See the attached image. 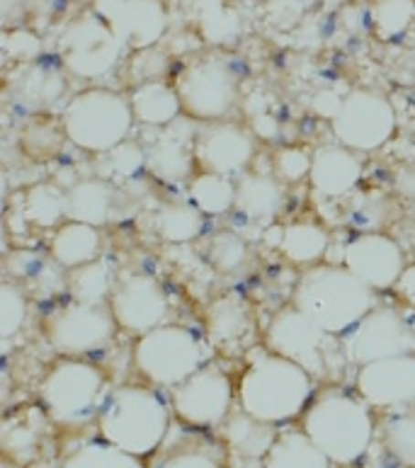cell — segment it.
Instances as JSON below:
<instances>
[{
    "label": "cell",
    "instance_id": "1",
    "mask_svg": "<svg viewBox=\"0 0 415 468\" xmlns=\"http://www.w3.org/2000/svg\"><path fill=\"white\" fill-rule=\"evenodd\" d=\"M246 369L236 381V400L250 418L275 427H287L302 420L316 396V378L299 364L289 362L265 347L255 345L243 356Z\"/></svg>",
    "mask_w": 415,
    "mask_h": 468
},
{
    "label": "cell",
    "instance_id": "2",
    "mask_svg": "<svg viewBox=\"0 0 415 468\" xmlns=\"http://www.w3.org/2000/svg\"><path fill=\"white\" fill-rule=\"evenodd\" d=\"M95 427L107 444L139 459H151L173 430V408L155 386L127 381L110 388Z\"/></svg>",
    "mask_w": 415,
    "mask_h": 468
},
{
    "label": "cell",
    "instance_id": "3",
    "mask_svg": "<svg viewBox=\"0 0 415 468\" xmlns=\"http://www.w3.org/2000/svg\"><path fill=\"white\" fill-rule=\"evenodd\" d=\"M299 427L331 459L333 466H352L372 447L377 415L359 393L325 386L314 396Z\"/></svg>",
    "mask_w": 415,
    "mask_h": 468
},
{
    "label": "cell",
    "instance_id": "4",
    "mask_svg": "<svg viewBox=\"0 0 415 468\" xmlns=\"http://www.w3.org/2000/svg\"><path fill=\"white\" fill-rule=\"evenodd\" d=\"M292 303L335 337L346 335L377 308L372 289L347 267L331 262L303 270L292 293Z\"/></svg>",
    "mask_w": 415,
    "mask_h": 468
},
{
    "label": "cell",
    "instance_id": "5",
    "mask_svg": "<svg viewBox=\"0 0 415 468\" xmlns=\"http://www.w3.org/2000/svg\"><path fill=\"white\" fill-rule=\"evenodd\" d=\"M110 386L105 369L80 356H64L51 364L39 384V403L57 430H83L98 420Z\"/></svg>",
    "mask_w": 415,
    "mask_h": 468
},
{
    "label": "cell",
    "instance_id": "6",
    "mask_svg": "<svg viewBox=\"0 0 415 468\" xmlns=\"http://www.w3.org/2000/svg\"><path fill=\"white\" fill-rule=\"evenodd\" d=\"M214 347L195 328L180 323H163L134 340L132 364L144 384L176 388L211 362Z\"/></svg>",
    "mask_w": 415,
    "mask_h": 468
},
{
    "label": "cell",
    "instance_id": "7",
    "mask_svg": "<svg viewBox=\"0 0 415 468\" xmlns=\"http://www.w3.org/2000/svg\"><path fill=\"white\" fill-rule=\"evenodd\" d=\"M61 122L78 151L105 155L129 141L136 119L129 95L112 88H85L69 100Z\"/></svg>",
    "mask_w": 415,
    "mask_h": 468
},
{
    "label": "cell",
    "instance_id": "8",
    "mask_svg": "<svg viewBox=\"0 0 415 468\" xmlns=\"http://www.w3.org/2000/svg\"><path fill=\"white\" fill-rule=\"evenodd\" d=\"M262 343L275 355L299 364L316 381H328L335 371L343 369V364H347L340 340L325 333L294 303L280 308L270 318Z\"/></svg>",
    "mask_w": 415,
    "mask_h": 468
},
{
    "label": "cell",
    "instance_id": "9",
    "mask_svg": "<svg viewBox=\"0 0 415 468\" xmlns=\"http://www.w3.org/2000/svg\"><path fill=\"white\" fill-rule=\"evenodd\" d=\"M176 90L185 117L214 124L239 107L240 78L226 57L205 54L177 73Z\"/></svg>",
    "mask_w": 415,
    "mask_h": 468
},
{
    "label": "cell",
    "instance_id": "10",
    "mask_svg": "<svg viewBox=\"0 0 415 468\" xmlns=\"http://www.w3.org/2000/svg\"><path fill=\"white\" fill-rule=\"evenodd\" d=\"M57 54L69 73L85 80H100L117 70L127 54V44L95 10H88L59 32Z\"/></svg>",
    "mask_w": 415,
    "mask_h": 468
},
{
    "label": "cell",
    "instance_id": "11",
    "mask_svg": "<svg viewBox=\"0 0 415 468\" xmlns=\"http://www.w3.org/2000/svg\"><path fill=\"white\" fill-rule=\"evenodd\" d=\"M233 406H239L236 384L231 374L214 359L170 391L173 418L199 432L218 430L233 412Z\"/></svg>",
    "mask_w": 415,
    "mask_h": 468
},
{
    "label": "cell",
    "instance_id": "12",
    "mask_svg": "<svg viewBox=\"0 0 415 468\" xmlns=\"http://www.w3.org/2000/svg\"><path fill=\"white\" fill-rule=\"evenodd\" d=\"M44 337L51 350L64 356H85L105 350L117 335V323L107 303L70 301L44 318Z\"/></svg>",
    "mask_w": 415,
    "mask_h": 468
},
{
    "label": "cell",
    "instance_id": "13",
    "mask_svg": "<svg viewBox=\"0 0 415 468\" xmlns=\"http://www.w3.org/2000/svg\"><path fill=\"white\" fill-rule=\"evenodd\" d=\"M331 124L340 146L355 154H372L387 146L396 133V112L384 92L352 90L343 98Z\"/></svg>",
    "mask_w": 415,
    "mask_h": 468
},
{
    "label": "cell",
    "instance_id": "14",
    "mask_svg": "<svg viewBox=\"0 0 415 468\" xmlns=\"http://www.w3.org/2000/svg\"><path fill=\"white\" fill-rule=\"evenodd\" d=\"M347 364H365L415 352V328L394 306H377L340 337Z\"/></svg>",
    "mask_w": 415,
    "mask_h": 468
},
{
    "label": "cell",
    "instance_id": "15",
    "mask_svg": "<svg viewBox=\"0 0 415 468\" xmlns=\"http://www.w3.org/2000/svg\"><path fill=\"white\" fill-rule=\"evenodd\" d=\"M107 306L112 311L117 328L134 340L168 323L170 315V299L165 287L154 274L139 272V270H122L117 274Z\"/></svg>",
    "mask_w": 415,
    "mask_h": 468
},
{
    "label": "cell",
    "instance_id": "16",
    "mask_svg": "<svg viewBox=\"0 0 415 468\" xmlns=\"http://www.w3.org/2000/svg\"><path fill=\"white\" fill-rule=\"evenodd\" d=\"M258 155L255 133L236 122H214L199 129L195 141V165L197 170L217 176L240 177L250 170Z\"/></svg>",
    "mask_w": 415,
    "mask_h": 468
},
{
    "label": "cell",
    "instance_id": "17",
    "mask_svg": "<svg viewBox=\"0 0 415 468\" xmlns=\"http://www.w3.org/2000/svg\"><path fill=\"white\" fill-rule=\"evenodd\" d=\"M343 267H347L372 292L396 287L406 272V255L388 233H357L343 245Z\"/></svg>",
    "mask_w": 415,
    "mask_h": 468
},
{
    "label": "cell",
    "instance_id": "18",
    "mask_svg": "<svg viewBox=\"0 0 415 468\" xmlns=\"http://www.w3.org/2000/svg\"><path fill=\"white\" fill-rule=\"evenodd\" d=\"M207 340L226 356H246L258 343V318L240 293L226 292L211 301L205 314Z\"/></svg>",
    "mask_w": 415,
    "mask_h": 468
},
{
    "label": "cell",
    "instance_id": "19",
    "mask_svg": "<svg viewBox=\"0 0 415 468\" xmlns=\"http://www.w3.org/2000/svg\"><path fill=\"white\" fill-rule=\"evenodd\" d=\"M92 10L127 44V49H151L168 29L161 0H95Z\"/></svg>",
    "mask_w": 415,
    "mask_h": 468
},
{
    "label": "cell",
    "instance_id": "20",
    "mask_svg": "<svg viewBox=\"0 0 415 468\" xmlns=\"http://www.w3.org/2000/svg\"><path fill=\"white\" fill-rule=\"evenodd\" d=\"M355 391L379 412L415 403V352L359 367Z\"/></svg>",
    "mask_w": 415,
    "mask_h": 468
},
{
    "label": "cell",
    "instance_id": "21",
    "mask_svg": "<svg viewBox=\"0 0 415 468\" xmlns=\"http://www.w3.org/2000/svg\"><path fill=\"white\" fill-rule=\"evenodd\" d=\"M51 427L54 422L42 408V403H27V406L7 412L0 425L3 459L20 468L44 459V444L49 440Z\"/></svg>",
    "mask_w": 415,
    "mask_h": 468
},
{
    "label": "cell",
    "instance_id": "22",
    "mask_svg": "<svg viewBox=\"0 0 415 468\" xmlns=\"http://www.w3.org/2000/svg\"><path fill=\"white\" fill-rule=\"evenodd\" d=\"M148 468H231V459L221 437H209L183 425L177 434L170 430Z\"/></svg>",
    "mask_w": 415,
    "mask_h": 468
},
{
    "label": "cell",
    "instance_id": "23",
    "mask_svg": "<svg viewBox=\"0 0 415 468\" xmlns=\"http://www.w3.org/2000/svg\"><path fill=\"white\" fill-rule=\"evenodd\" d=\"M277 430L275 425L261 422V420L250 418L248 412L233 410L224 425L218 427V437L229 449V459L231 468H262L265 456L275 444Z\"/></svg>",
    "mask_w": 415,
    "mask_h": 468
},
{
    "label": "cell",
    "instance_id": "24",
    "mask_svg": "<svg viewBox=\"0 0 415 468\" xmlns=\"http://www.w3.org/2000/svg\"><path fill=\"white\" fill-rule=\"evenodd\" d=\"M311 187L321 199H346L357 189L362 180V161L359 154L346 146H321L314 151L311 165Z\"/></svg>",
    "mask_w": 415,
    "mask_h": 468
},
{
    "label": "cell",
    "instance_id": "25",
    "mask_svg": "<svg viewBox=\"0 0 415 468\" xmlns=\"http://www.w3.org/2000/svg\"><path fill=\"white\" fill-rule=\"evenodd\" d=\"M199 132H176L173 124L155 133L146 148V168L165 182L190 180L195 176V141Z\"/></svg>",
    "mask_w": 415,
    "mask_h": 468
},
{
    "label": "cell",
    "instance_id": "26",
    "mask_svg": "<svg viewBox=\"0 0 415 468\" xmlns=\"http://www.w3.org/2000/svg\"><path fill=\"white\" fill-rule=\"evenodd\" d=\"M265 240H272V245L284 255V260L302 270L321 265L331 248V233L321 224H311V221L270 226L265 231Z\"/></svg>",
    "mask_w": 415,
    "mask_h": 468
},
{
    "label": "cell",
    "instance_id": "27",
    "mask_svg": "<svg viewBox=\"0 0 415 468\" xmlns=\"http://www.w3.org/2000/svg\"><path fill=\"white\" fill-rule=\"evenodd\" d=\"M120 192L105 177H85L69 187V221L105 229L120 214Z\"/></svg>",
    "mask_w": 415,
    "mask_h": 468
},
{
    "label": "cell",
    "instance_id": "28",
    "mask_svg": "<svg viewBox=\"0 0 415 468\" xmlns=\"http://www.w3.org/2000/svg\"><path fill=\"white\" fill-rule=\"evenodd\" d=\"M284 207V182L275 173L248 170L236 180V211L246 221L270 224Z\"/></svg>",
    "mask_w": 415,
    "mask_h": 468
},
{
    "label": "cell",
    "instance_id": "29",
    "mask_svg": "<svg viewBox=\"0 0 415 468\" xmlns=\"http://www.w3.org/2000/svg\"><path fill=\"white\" fill-rule=\"evenodd\" d=\"M100 252H102V236L95 226L66 221L49 236L51 260L66 272L90 265V262L100 260Z\"/></svg>",
    "mask_w": 415,
    "mask_h": 468
},
{
    "label": "cell",
    "instance_id": "30",
    "mask_svg": "<svg viewBox=\"0 0 415 468\" xmlns=\"http://www.w3.org/2000/svg\"><path fill=\"white\" fill-rule=\"evenodd\" d=\"M129 102H132L136 122L151 126V129H165L183 117L180 95H177L176 85H170L168 80L134 85L129 92Z\"/></svg>",
    "mask_w": 415,
    "mask_h": 468
},
{
    "label": "cell",
    "instance_id": "31",
    "mask_svg": "<svg viewBox=\"0 0 415 468\" xmlns=\"http://www.w3.org/2000/svg\"><path fill=\"white\" fill-rule=\"evenodd\" d=\"M20 217L32 229L57 231L69 221V189L54 182H37L20 195Z\"/></svg>",
    "mask_w": 415,
    "mask_h": 468
},
{
    "label": "cell",
    "instance_id": "32",
    "mask_svg": "<svg viewBox=\"0 0 415 468\" xmlns=\"http://www.w3.org/2000/svg\"><path fill=\"white\" fill-rule=\"evenodd\" d=\"M377 437L399 466L415 468V403L379 412Z\"/></svg>",
    "mask_w": 415,
    "mask_h": 468
},
{
    "label": "cell",
    "instance_id": "33",
    "mask_svg": "<svg viewBox=\"0 0 415 468\" xmlns=\"http://www.w3.org/2000/svg\"><path fill=\"white\" fill-rule=\"evenodd\" d=\"M262 468H333V462L302 427H282Z\"/></svg>",
    "mask_w": 415,
    "mask_h": 468
},
{
    "label": "cell",
    "instance_id": "34",
    "mask_svg": "<svg viewBox=\"0 0 415 468\" xmlns=\"http://www.w3.org/2000/svg\"><path fill=\"white\" fill-rule=\"evenodd\" d=\"M69 141L61 117L54 114H35L25 122L17 139L22 155L32 163H49L61 155V148Z\"/></svg>",
    "mask_w": 415,
    "mask_h": 468
},
{
    "label": "cell",
    "instance_id": "35",
    "mask_svg": "<svg viewBox=\"0 0 415 468\" xmlns=\"http://www.w3.org/2000/svg\"><path fill=\"white\" fill-rule=\"evenodd\" d=\"M187 199L205 217H224L236 209V180L207 170H195L187 180Z\"/></svg>",
    "mask_w": 415,
    "mask_h": 468
},
{
    "label": "cell",
    "instance_id": "36",
    "mask_svg": "<svg viewBox=\"0 0 415 468\" xmlns=\"http://www.w3.org/2000/svg\"><path fill=\"white\" fill-rule=\"evenodd\" d=\"M346 226L357 233H381V229L391 224L394 204L387 195L377 189H355L346 197Z\"/></svg>",
    "mask_w": 415,
    "mask_h": 468
},
{
    "label": "cell",
    "instance_id": "37",
    "mask_svg": "<svg viewBox=\"0 0 415 468\" xmlns=\"http://www.w3.org/2000/svg\"><path fill=\"white\" fill-rule=\"evenodd\" d=\"M205 214L190 202H170L163 204L155 211L154 229L165 243H192L197 240L207 229Z\"/></svg>",
    "mask_w": 415,
    "mask_h": 468
},
{
    "label": "cell",
    "instance_id": "38",
    "mask_svg": "<svg viewBox=\"0 0 415 468\" xmlns=\"http://www.w3.org/2000/svg\"><path fill=\"white\" fill-rule=\"evenodd\" d=\"M117 270L112 267V262L107 260H95L90 265H83L69 272V287L70 299L78 301V303H107L110 296H112L114 282H117Z\"/></svg>",
    "mask_w": 415,
    "mask_h": 468
},
{
    "label": "cell",
    "instance_id": "39",
    "mask_svg": "<svg viewBox=\"0 0 415 468\" xmlns=\"http://www.w3.org/2000/svg\"><path fill=\"white\" fill-rule=\"evenodd\" d=\"M61 468H148L144 459L98 440L83 441L61 459Z\"/></svg>",
    "mask_w": 415,
    "mask_h": 468
},
{
    "label": "cell",
    "instance_id": "40",
    "mask_svg": "<svg viewBox=\"0 0 415 468\" xmlns=\"http://www.w3.org/2000/svg\"><path fill=\"white\" fill-rule=\"evenodd\" d=\"M415 22V0H374L372 29L381 42L401 39Z\"/></svg>",
    "mask_w": 415,
    "mask_h": 468
},
{
    "label": "cell",
    "instance_id": "41",
    "mask_svg": "<svg viewBox=\"0 0 415 468\" xmlns=\"http://www.w3.org/2000/svg\"><path fill=\"white\" fill-rule=\"evenodd\" d=\"M95 168L100 170L98 177L105 180H127L146 168V148H141L134 141H124L122 146L112 148L110 154L98 155Z\"/></svg>",
    "mask_w": 415,
    "mask_h": 468
},
{
    "label": "cell",
    "instance_id": "42",
    "mask_svg": "<svg viewBox=\"0 0 415 468\" xmlns=\"http://www.w3.org/2000/svg\"><path fill=\"white\" fill-rule=\"evenodd\" d=\"M207 260L218 272H236L246 265L248 243L236 231H217L207 240Z\"/></svg>",
    "mask_w": 415,
    "mask_h": 468
},
{
    "label": "cell",
    "instance_id": "43",
    "mask_svg": "<svg viewBox=\"0 0 415 468\" xmlns=\"http://www.w3.org/2000/svg\"><path fill=\"white\" fill-rule=\"evenodd\" d=\"M27 293L20 282H3L0 287V337L10 343L27 321Z\"/></svg>",
    "mask_w": 415,
    "mask_h": 468
},
{
    "label": "cell",
    "instance_id": "44",
    "mask_svg": "<svg viewBox=\"0 0 415 468\" xmlns=\"http://www.w3.org/2000/svg\"><path fill=\"white\" fill-rule=\"evenodd\" d=\"M311 165H314V154L303 146L277 148L275 154L270 155V170L284 185L306 180L311 176Z\"/></svg>",
    "mask_w": 415,
    "mask_h": 468
},
{
    "label": "cell",
    "instance_id": "45",
    "mask_svg": "<svg viewBox=\"0 0 415 468\" xmlns=\"http://www.w3.org/2000/svg\"><path fill=\"white\" fill-rule=\"evenodd\" d=\"M168 54L161 49H155V47L136 51L134 58H132V78H134L136 85L163 80V76L168 73Z\"/></svg>",
    "mask_w": 415,
    "mask_h": 468
},
{
    "label": "cell",
    "instance_id": "46",
    "mask_svg": "<svg viewBox=\"0 0 415 468\" xmlns=\"http://www.w3.org/2000/svg\"><path fill=\"white\" fill-rule=\"evenodd\" d=\"M27 98L39 100V102H51V100L61 95V88H64V80H61V73L49 66H32L27 70Z\"/></svg>",
    "mask_w": 415,
    "mask_h": 468
},
{
    "label": "cell",
    "instance_id": "47",
    "mask_svg": "<svg viewBox=\"0 0 415 468\" xmlns=\"http://www.w3.org/2000/svg\"><path fill=\"white\" fill-rule=\"evenodd\" d=\"M5 267L7 272L13 274L15 280H32V277H37V274L47 272L49 267L44 265L42 255H37V252L32 250H15L10 252L5 258Z\"/></svg>",
    "mask_w": 415,
    "mask_h": 468
},
{
    "label": "cell",
    "instance_id": "48",
    "mask_svg": "<svg viewBox=\"0 0 415 468\" xmlns=\"http://www.w3.org/2000/svg\"><path fill=\"white\" fill-rule=\"evenodd\" d=\"M5 51L7 57L17 61H35L37 54L42 51V44L27 29H15V32H5Z\"/></svg>",
    "mask_w": 415,
    "mask_h": 468
},
{
    "label": "cell",
    "instance_id": "49",
    "mask_svg": "<svg viewBox=\"0 0 415 468\" xmlns=\"http://www.w3.org/2000/svg\"><path fill=\"white\" fill-rule=\"evenodd\" d=\"M394 187L399 189V192H401L403 197H409V199H415V168L396 170Z\"/></svg>",
    "mask_w": 415,
    "mask_h": 468
},
{
    "label": "cell",
    "instance_id": "50",
    "mask_svg": "<svg viewBox=\"0 0 415 468\" xmlns=\"http://www.w3.org/2000/svg\"><path fill=\"white\" fill-rule=\"evenodd\" d=\"M25 468H61V462H59L57 456H44V459H39V462L29 463V466Z\"/></svg>",
    "mask_w": 415,
    "mask_h": 468
},
{
    "label": "cell",
    "instance_id": "51",
    "mask_svg": "<svg viewBox=\"0 0 415 468\" xmlns=\"http://www.w3.org/2000/svg\"><path fill=\"white\" fill-rule=\"evenodd\" d=\"M83 3H95V0H83Z\"/></svg>",
    "mask_w": 415,
    "mask_h": 468
}]
</instances>
